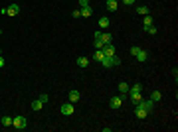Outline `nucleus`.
<instances>
[{
  "instance_id": "1",
  "label": "nucleus",
  "mask_w": 178,
  "mask_h": 132,
  "mask_svg": "<svg viewBox=\"0 0 178 132\" xmlns=\"http://www.w3.org/2000/svg\"><path fill=\"white\" fill-rule=\"evenodd\" d=\"M101 65L107 67V69H109V67H117V65H121V59H119L117 55H111V57L105 55V57H103V61H101Z\"/></svg>"
},
{
  "instance_id": "2",
  "label": "nucleus",
  "mask_w": 178,
  "mask_h": 132,
  "mask_svg": "<svg viewBox=\"0 0 178 132\" xmlns=\"http://www.w3.org/2000/svg\"><path fill=\"white\" fill-rule=\"evenodd\" d=\"M12 126L16 130H24V128L28 126V120H26V116H14L12 118Z\"/></svg>"
},
{
  "instance_id": "3",
  "label": "nucleus",
  "mask_w": 178,
  "mask_h": 132,
  "mask_svg": "<svg viewBox=\"0 0 178 132\" xmlns=\"http://www.w3.org/2000/svg\"><path fill=\"white\" fill-rule=\"evenodd\" d=\"M73 113H75L73 103H63V104H61V114H66V116H71Z\"/></svg>"
},
{
  "instance_id": "4",
  "label": "nucleus",
  "mask_w": 178,
  "mask_h": 132,
  "mask_svg": "<svg viewBox=\"0 0 178 132\" xmlns=\"http://www.w3.org/2000/svg\"><path fill=\"white\" fill-rule=\"evenodd\" d=\"M139 104H141V107H143V109H145V110H146L149 114L152 113V110H155V103H152L150 99H143V101H141Z\"/></svg>"
},
{
  "instance_id": "5",
  "label": "nucleus",
  "mask_w": 178,
  "mask_h": 132,
  "mask_svg": "<svg viewBox=\"0 0 178 132\" xmlns=\"http://www.w3.org/2000/svg\"><path fill=\"white\" fill-rule=\"evenodd\" d=\"M135 114H137V118H146V116H149V113H146V110L143 109L139 103L135 104Z\"/></svg>"
},
{
  "instance_id": "6",
  "label": "nucleus",
  "mask_w": 178,
  "mask_h": 132,
  "mask_svg": "<svg viewBox=\"0 0 178 132\" xmlns=\"http://www.w3.org/2000/svg\"><path fill=\"white\" fill-rule=\"evenodd\" d=\"M129 93H131V101H133L135 104L143 101V91H129Z\"/></svg>"
},
{
  "instance_id": "7",
  "label": "nucleus",
  "mask_w": 178,
  "mask_h": 132,
  "mask_svg": "<svg viewBox=\"0 0 178 132\" xmlns=\"http://www.w3.org/2000/svg\"><path fill=\"white\" fill-rule=\"evenodd\" d=\"M101 49H103V53L107 57H111V55H115V47H113V43H105L103 47H101Z\"/></svg>"
},
{
  "instance_id": "8",
  "label": "nucleus",
  "mask_w": 178,
  "mask_h": 132,
  "mask_svg": "<svg viewBox=\"0 0 178 132\" xmlns=\"http://www.w3.org/2000/svg\"><path fill=\"white\" fill-rule=\"evenodd\" d=\"M79 12H81V18H89V16L93 14V8H91V4L89 6H81Z\"/></svg>"
},
{
  "instance_id": "9",
  "label": "nucleus",
  "mask_w": 178,
  "mask_h": 132,
  "mask_svg": "<svg viewBox=\"0 0 178 132\" xmlns=\"http://www.w3.org/2000/svg\"><path fill=\"white\" fill-rule=\"evenodd\" d=\"M121 104H123L121 95H117V97H111V109H119Z\"/></svg>"
},
{
  "instance_id": "10",
  "label": "nucleus",
  "mask_w": 178,
  "mask_h": 132,
  "mask_svg": "<svg viewBox=\"0 0 178 132\" xmlns=\"http://www.w3.org/2000/svg\"><path fill=\"white\" fill-rule=\"evenodd\" d=\"M6 12H8V16H16V14H20V6L18 4H10L8 8H6Z\"/></svg>"
},
{
  "instance_id": "11",
  "label": "nucleus",
  "mask_w": 178,
  "mask_h": 132,
  "mask_svg": "<svg viewBox=\"0 0 178 132\" xmlns=\"http://www.w3.org/2000/svg\"><path fill=\"white\" fill-rule=\"evenodd\" d=\"M105 4H107V10H109V12H115V10L119 8V2H117V0H107Z\"/></svg>"
},
{
  "instance_id": "12",
  "label": "nucleus",
  "mask_w": 178,
  "mask_h": 132,
  "mask_svg": "<svg viewBox=\"0 0 178 132\" xmlns=\"http://www.w3.org/2000/svg\"><path fill=\"white\" fill-rule=\"evenodd\" d=\"M135 57H137V59H139V61H141V63H145V61H146V59H149V53H146V51H145V49H141V51L137 53V55H135Z\"/></svg>"
},
{
  "instance_id": "13",
  "label": "nucleus",
  "mask_w": 178,
  "mask_h": 132,
  "mask_svg": "<svg viewBox=\"0 0 178 132\" xmlns=\"http://www.w3.org/2000/svg\"><path fill=\"white\" fill-rule=\"evenodd\" d=\"M103 57H105V53H103V49H95V53H93V59L95 61H103Z\"/></svg>"
},
{
  "instance_id": "14",
  "label": "nucleus",
  "mask_w": 178,
  "mask_h": 132,
  "mask_svg": "<svg viewBox=\"0 0 178 132\" xmlns=\"http://www.w3.org/2000/svg\"><path fill=\"white\" fill-rule=\"evenodd\" d=\"M79 101V91H69V103H77Z\"/></svg>"
},
{
  "instance_id": "15",
  "label": "nucleus",
  "mask_w": 178,
  "mask_h": 132,
  "mask_svg": "<svg viewBox=\"0 0 178 132\" xmlns=\"http://www.w3.org/2000/svg\"><path fill=\"white\" fill-rule=\"evenodd\" d=\"M109 24H111V22H109V18H107V16H103V18H99V28H101V30L109 28Z\"/></svg>"
},
{
  "instance_id": "16",
  "label": "nucleus",
  "mask_w": 178,
  "mask_h": 132,
  "mask_svg": "<svg viewBox=\"0 0 178 132\" xmlns=\"http://www.w3.org/2000/svg\"><path fill=\"white\" fill-rule=\"evenodd\" d=\"M160 99H162V95H160V91H152V93H150V101H152V103H158Z\"/></svg>"
},
{
  "instance_id": "17",
  "label": "nucleus",
  "mask_w": 178,
  "mask_h": 132,
  "mask_svg": "<svg viewBox=\"0 0 178 132\" xmlns=\"http://www.w3.org/2000/svg\"><path fill=\"white\" fill-rule=\"evenodd\" d=\"M101 40H103V43H111L113 42V38H111L109 32H101Z\"/></svg>"
},
{
  "instance_id": "18",
  "label": "nucleus",
  "mask_w": 178,
  "mask_h": 132,
  "mask_svg": "<svg viewBox=\"0 0 178 132\" xmlns=\"http://www.w3.org/2000/svg\"><path fill=\"white\" fill-rule=\"evenodd\" d=\"M77 65L83 69V67H87V65H89V59H87V57H77Z\"/></svg>"
},
{
  "instance_id": "19",
  "label": "nucleus",
  "mask_w": 178,
  "mask_h": 132,
  "mask_svg": "<svg viewBox=\"0 0 178 132\" xmlns=\"http://www.w3.org/2000/svg\"><path fill=\"white\" fill-rule=\"evenodd\" d=\"M146 26H152V16L145 14V18H143V28H146Z\"/></svg>"
},
{
  "instance_id": "20",
  "label": "nucleus",
  "mask_w": 178,
  "mask_h": 132,
  "mask_svg": "<svg viewBox=\"0 0 178 132\" xmlns=\"http://www.w3.org/2000/svg\"><path fill=\"white\" fill-rule=\"evenodd\" d=\"M42 107H44V103H42L40 99L32 101V109H34V110H42Z\"/></svg>"
},
{
  "instance_id": "21",
  "label": "nucleus",
  "mask_w": 178,
  "mask_h": 132,
  "mask_svg": "<svg viewBox=\"0 0 178 132\" xmlns=\"http://www.w3.org/2000/svg\"><path fill=\"white\" fill-rule=\"evenodd\" d=\"M2 126H12V116H2Z\"/></svg>"
},
{
  "instance_id": "22",
  "label": "nucleus",
  "mask_w": 178,
  "mask_h": 132,
  "mask_svg": "<svg viewBox=\"0 0 178 132\" xmlns=\"http://www.w3.org/2000/svg\"><path fill=\"white\" fill-rule=\"evenodd\" d=\"M129 89H131V85H127V83H119V91H121V93H129Z\"/></svg>"
},
{
  "instance_id": "23",
  "label": "nucleus",
  "mask_w": 178,
  "mask_h": 132,
  "mask_svg": "<svg viewBox=\"0 0 178 132\" xmlns=\"http://www.w3.org/2000/svg\"><path fill=\"white\" fill-rule=\"evenodd\" d=\"M137 14H141V16L149 14V8H146V6H139V8H137Z\"/></svg>"
},
{
  "instance_id": "24",
  "label": "nucleus",
  "mask_w": 178,
  "mask_h": 132,
  "mask_svg": "<svg viewBox=\"0 0 178 132\" xmlns=\"http://www.w3.org/2000/svg\"><path fill=\"white\" fill-rule=\"evenodd\" d=\"M103 45H105V43H103V40H101V38H95V49H101Z\"/></svg>"
},
{
  "instance_id": "25",
  "label": "nucleus",
  "mask_w": 178,
  "mask_h": 132,
  "mask_svg": "<svg viewBox=\"0 0 178 132\" xmlns=\"http://www.w3.org/2000/svg\"><path fill=\"white\" fill-rule=\"evenodd\" d=\"M143 30H145V32H149V34H156V32H158L155 26H146V28H143Z\"/></svg>"
},
{
  "instance_id": "26",
  "label": "nucleus",
  "mask_w": 178,
  "mask_h": 132,
  "mask_svg": "<svg viewBox=\"0 0 178 132\" xmlns=\"http://www.w3.org/2000/svg\"><path fill=\"white\" fill-rule=\"evenodd\" d=\"M129 91H143V85H141V83H135V85H133Z\"/></svg>"
},
{
  "instance_id": "27",
  "label": "nucleus",
  "mask_w": 178,
  "mask_h": 132,
  "mask_svg": "<svg viewBox=\"0 0 178 132\" xmlns=\"http://www.w3.org/2000/svg\"><path fill=\"white\" fill-rule=\"evenodd\" d=\"M139 51H141V47H137V45H133V47H131V53H133V55H137Z\"/></svg>"
},
{
  "instance_id": "28",
  "label": "nucleus",
  "mask_w": 178,
  "mask_h": 132,
  "mask_svg": "<svg viewBox=\"0 0 178 132\" xmlns=\"http://www.w3.org/2000/svg\"><path fill=\"white\" fill-rule=\"evenodd\" d=\"M71 16H73V18H81V12H79V10H73V12H71Z\"/></svg>"
},
{
  "instance_id": "29",
  "label": "nucleus",
  "mask_w": 178,
  "mask_h": 132,
  "mask_svg": "<svg viewBox=\"0 0 178 132\" xmlns=\"http://www.w3.org/2000/svg\"><path fill=\"white\" fill-rule=\"evenodd\" d=\"M38 99H40V101H42L44 104H46V103H48V95H40V97H38Z\"/></svg>"
},
{
  "instance_id": "30",
  "label": "nucleus",
  "mask_w": 178,
  "mask_h": 132,
  "mask_svg": "<svg viewBox=\"0 0 178 132\" xmlns=\"http://www.w3.org/2000/svg\"><path fill=\"white\" fill-rule=\"evenodd\" d=\"M123 4H127V6H133V4H135V0H123Z\"/></svg>"
},
{
  "instance_id": "31",
  "label": "nucleus",
  "mask_w": 178,
  "mask_h": 132,
  "mask_svg": "<svg viewBox=\"0 0 178 132\" xmlns=\"http://www.w3.org/2000/svg\"><path fill=\"white\" fill-rule=\"evenodd\" d=\"M4 65H6V61H4V57L0 55V69H2V67H4Z\"/></svg>"
},
{
  "instance_id": "32",
  "label": "nucleus",
  "mask_w": 178,
  "mask_h": 132,
  "mask_svg": "<svg viewBox=\"0 0 178 132\" xmlns=\"http://www.w3.org/2000/svg\"><path fill=\"white\" fill-rule=\"evenodd\" d=\"M0 55H2V47H0Z\"/></svg>"
},
{
  "instance_id": "33",
  "label": "nucleus",
  "mask_w": 178,
  "mask_h": 132,
  "mask_svg": "<svg viewBox=\"0 0 178 132\" xmlns=\"http://www.w3.org/2000/svg\"><path fill=\"white\" fill-rule=\"evenodd\" d=\"M77 2H79V0H77Z\"/></svg>"
}]
</instances>
